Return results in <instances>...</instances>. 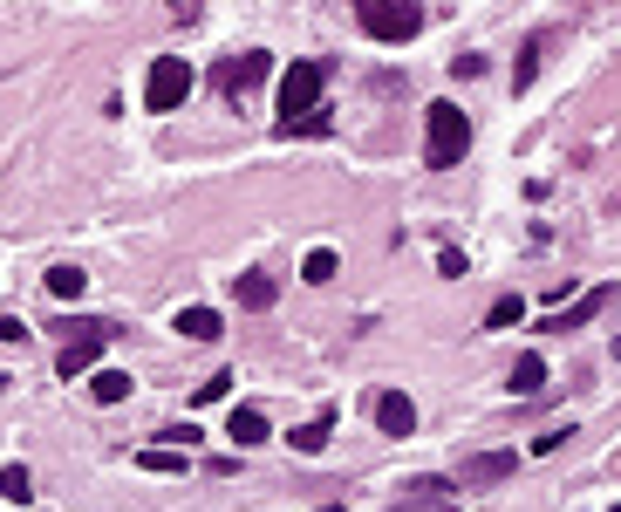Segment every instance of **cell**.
I'll return each instance as SVG.
<instances>
[{
	"instance_id": "6da1fadb",
	"label": "cell",
	"mask_w": 621,
	"mask_h": 512,
	"mask_svg": "<svg viewBox=\"0 0 621 512\" xmlns=\"http://www.w3.org/2000/svg\"><path fill=\"white\" fill-rule=\"evenodd\" d=\"M471 151V117L458 103H430V137H424V164L430 171H458V158Z\"/></svg>"
},
{
	"instance_id": "7a4b0ae2",
	"label": "cell",
	"mask_w": 621,
	"mask_h": 512,
	"mask_svg": "<svg viewBox=\"0 0 621 512\" xmlns=\"http://www.w3.org/2000/svg\"><path fill=\"white\" fill-rule=\"evenodd\" d=\"M321 82H328V69H321V62H294V69L280 76V130L314 123V110H321Z\"/></svg>"
},
{
	"instance_id": "3957f363",
	"label": "cell",
	"mask_w": 621,
	"mask_h": 512,
	"mask_svg": "<svg viewBox=\"0 0 621 512\" xmlns=\"http://www.w3.org/2000/svg\"><path fill=\"white\" fill-rule=\"evenodd\" d=\"M355 21L376 41H410L424 28V0H355Z\"/></svg>"
},
{
	"instance_id": "277c9868",
	"label": "cell",
	"mask_w": 621,
	"mask_h": 512,
	"mask_svg": "<svg viewBox=\"0 0 621 512\" xmlns=\"http://www.w3.org/2000/svg\"><path fill=\"white\" fill-rule=\"evenodd\" d=\"M185 96H192V69H185L178 55H157L151 76H144V110L171 117V110H185Z\"/></svg>"
},
{
	"instance_id": "5b68a950",
	"label": "cell",
	"mask_w": 621,
	"mask_h": 512,
	"mask_svg": "<svg viewBox=\"0 0 621 512\" xmlns=\"http://www.w3.org/2000/svg\"><path fill=\"white\" fill-rule=\"evenodd\" d=\"M76 328H82V335H69V349H62V362H55L69 383L89 376V369H96V355H103V342H110V321H76Z\"/></svg>"
},
{
	"instance_id": "8992f818",
	"label": "cell",
	"mask_w": 621,
	"mask_h": 512,
	"mask_svg": "<svg viewBox=\"0 0 621 512\" xmlns=\"http://www.w3.org/2000/svg\"><path fill=\"white\" fill-rule=\"evenodd\" d=\"M260 82H267V55H260V48H253V55H239V62H226V69H219V89H226V103H246V96H253Z\"/></svg>"
},
{
	"instance_id": "52a82bcc",
	"label": "cell",
	"mask_w": 621,
	"mask_h": 512,
	"mask_svg": "<svg viewBox=\"0 0 621 512\" xmlns=\"http://www.w3.org/2000/svg\"><path fill=\"white\" fill-rule=\"evenodd\" d=\"M451 492H458V485H444V478H417V485H403V499L389 512H458Z\"/></svg>"
},
{
	"instance_id": "ba28073f",
	"label": "cell",
	"mask_w": 621,
	"mask_h": 512,
	"mask_svg": "<svg viewBox=\"0 0 621 512\" xmlns=\"http://www.w3.org/2000/svg\"><path fill=\"white\" fill-rule=\"evenodd\" d=\"M376 431H383V437H410V431H417V403H410L403 390H383V396H376Z\"/></svg>"
},
{
	"instance_id": "9c48e42d",
	"label": "cell",
	"mask_w": 621,
	"mask_h": 512,
	"mask_svg": "<svg viewBox=\"0 0 621 512\" xmlns=\"http://www.w3.org/2000/svg\"><path fill=\"white\" fill-rule=\"evenodd\" d=\"M492 478H512V451H478V458H458V485H492Z\"/></svg>"
},
{
	"instance_id": "30bf717a",
	"label": "cell",
	"mask_w": 621,
	"mask_h": 512,
	"mask_svg": "<svg viewBox=\"0 0 621 512\" xmlns=\"http://www.w3.org/2000/svg\"><path fill=\"white\" fill-rule=\"evenodd\" d=\"M178 335H185V342H212V335H219V315H212V308H178Z\"/></svg>"
},
{
	"instance_id": "8fae6325",
	"label": "cell",
	"mask_w": 621,
	"mask_h": 512,
	"mask_svg": "<svg viewBox=\"0 0 621 512\" xmlns=\"http://www.w3.org/2000/svg\"><path fill=\"white\" fill-rule=\"evenodd\" d=\"M226 437L246 451V444H260V437H267V417H260V410H233V417H226Z\"/></svg>"
},
{
	"instance_id": "7c38bea8",
	"label": "cell",
	"mask_w": 621,
	"mask_h": 512,
	"mask_svg": "<svg viewBox=\"0 0 621 512\" xmlns=\"http://www.w3.org/2000/svg\"><path fill=\"white\" fill-rule=\"evenodd\" d=\"M328 431H335V410H321V417H308V424L294 431V451H301V458H314V451L328 444Z\"/></svg>"
},
{
	"instance_id": "4fadbf2b",
	"label": "cell",
	"mask_w": 621,
	"mask_h": 512,
	"mask_svg": "<svg viewBox=\"0 0 621 512\" xmlns=\"http://www.w3.org/2000/svg\"><path fill=\"white\" fill-rule=\"evenodd\" d=\"M540 383H546V362L540 355H519L512 362V396H540Z\"/></svg>"
},
{
	"instance_id": "5bb4252c",
	"label": "cell",
	"mask_w": 621,
	"mask_h": 512,
	"mask_svg": "<svg viewBox=\"0 0 621 512\" xmlns=\"http://www.w3.org/2000/svg\"><path fill=\"white\" fill-rule=\"evenodd\" d=\"M601 308H608V287H594V294H581V301H574L567 315L553 321V328H567V335H574V328H581V321H594V315H601Z\"/></svg>"
},
{
	"instance_id": "9a60e30c",
	"label": "cell",
	"mask_w": 621,
	"mask_h": 512,
	"mask_svg": "<svg viewBox=\"0 0 621 512\" xmlns=\"http://www.w3.org/2000/svg\"><path fill=\"white\" fill-rule=\"evenodd\" d=\"M233 294H239V308H273V280L267 274H239Z\"/></svg>"
},
{
	"instance_id": "2e32d148",
	"label": "cell",
	"mask_w": 621,
	"mask_h": 512,
	"mask_svg": "<svg viewBox=\"0 0 621 512\" xmlns=\"http://www.w3.org/2000/svg\"><path fill=\"white\" fill-rule=\"evenodd\" d=\"M89 390H96V403H123V396H130V369H96Z\"/></svg>"
},
{
	"instance_id": "e0dca14e",
	"label": "cell",
	"mask_w": 621,
	"mask_h": 512,
	"mask_svg": "<svg viewBox=\"0 0 621 512\" xmlns=\"http://www.w3.org/2000/svg\"><path fill=\"white\" fill-rule=\"evenodd\" d=\"M28 492H35V478H28V465H7V472H0V499L28 506Z\"/></svg>"
},
{
	"instance_id": "ac0fdd59",
	"label": "cell",
	"mask_w": 621,
	"mask_h": 512,
	"mask_svg": "<svg viewBox=\"0 0 621 512\" xmlns=\"http://www.w3.org/2000/svg\"><path fill=\"white\" fill-rule=\"evenodd\" d=\"M301 280H314V287H328V280H335V253H328V246H314L308 260H301Z\"/></svg>"
},
{
	"instance_id": "d6986e66",
	"label": "cell",
	"mask_w": 621,
	"mask_h": 512,
	"mask_svg": "<svg viewBox=\"0 0 621 512\" xmlns=\"http://www.w3.org/2000/svg\"><path fill=\"white\" fill-rule=\"evenodd\" d=\"M82 287H89L82 267H48V294H62V301H69V294H82Z\"/></svg>"
},
{
	"instance_id": "ffe728a7",
	"label": "cell",
	"mask_w": 621,
	"mask_h": 512,
	"mask_svg": "<svg viewBox=\"0 0 621 512\" xmlns=\"http://www.w3.org/2000/svg\"><path fill=\"white\" fill-rule=\"evenodd\" d=\"M137 465H144V472H185V451H178V444H164V451H144Z\"/></svg>"
},
{
	"instance_id": "44dd1931",
	"label": "cell",
	"mask_w": 621,
	"mask_h": 512,
	"mask_svg": "<svg viewBox=\"0 0 621 512\" xmlns=\"http://www.w3.org/2000/svg\"><path fill=\"white\" fill-rule=\"evenodd\" d=\"M519 315H526V301H519V294H505L499 308H492V328H519Z\"/></svg>"
},
{
	"instance_id": "7402d4cb",
	"label": "cell",
	"mask_w": 621,
	"mask_h": 512,
	"mask_svg": "<svg viewBox=\"0 0 621 512\" xmlns=\"http://www.w3.org/2000/svg\"><path fill=\"white\" fill-rule=\"evenodd\" d=\"M437 274L458 280V274H465V253H458V246H444V253H437Z\"/></svg>"
},
{
	"instance_id": "603a6c76",
	"label": "cell",
	"mask_w": 621,
	"mask_h": 512,
	"mask_svg": "<svg viewBox=\"0 0 621 512\" xmlns=\"http://www.w3.org/2000/svg\"><path fill=\"white\" fill-rule=\"evenodd\" d=\"M21 335H28L21 321H14V315H0V342H21Z\"/></svg>"
},
{
	"instance_id": "cb8c5ba5",
	"label": "cell",
	"mask_w": 621,
	"mask_h": 512,
	"mask_svg": "<svg viewBox=\"0 0 621 512\" xmlns=\"http://www.w3.org/2000/svg\"><path fill=\"white\" fill-rule=\"evenodd\" d=\"M171 7H178V14H192V7H198V0H171Z\"/></svg>"
},
{
	"instance_id": "d4e9b609",
	"label": "cell",
	"mask_w": 621,
	"mask_h": 512,
	"mask_svg": "<svg viewBox=\"0 0 621 512\" xmlns=\"http://www.w3.org/2000/svg\"><path fill=\"white\" fill-rule=\"evenodd\" d=\"M321 512H342V506H321Z\"/></svg>"
}]
</instances>
